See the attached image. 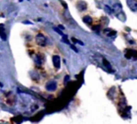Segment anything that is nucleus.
<instances>
[{"label":"nucleus","mask_w":137,"mask_h":124,"mask_svg":"<svg viewBox=\"0 0 137 124\" xmlns=\"http://www.w3.org/2000/svg\"><path fill=\"white\" fill-rule=\"evenodd\" d=\"M36 41L37 43L39 46L45 47L47 45V38L46 37L42 35V34H37V37H36Z\"/></svg>","instance_id":"f257e3e1"},{"label":"nucleus","mask_w":137,"mask_h":124,"mask_svg":"<svg viewBox=\"0 0 137 124\" xmlns=\"http://www.w3.org/2000/svg\"><path fill=\"white\" fill-rule=\"evenodd\" d=\"M127 5L132 11L137 10V0H127Z\"/></svg>","instance_id":"f03ea898"},{"label":"nucleus","mask_w":137,"mask_h":124,"mask_svg":"<svg viewBox=\"0 0 137 124\" xmlns=\"http://www.w3.org/2000/svg\"><path fill=\"white\" fill-rule=\"evenodd\" d=\"M52 63H53V65L55 66L56 69L60 68V64H61V58L60 56L58 55H54L52 57Z\"/></svg>","instance_id":"7ed1b4c3"},{"label":"nucleus","mask_w":137,"mask_h":124,"mask_svg":"<svg viewBox=\"0 0 137 124\" xmlns=\"http://www.w3.org/2000/svg\"><path fill=\"white\" fill-rule=\"evenodd\" d=\"M46 89L49 92H54L57 89V83L55 81H50L46 85Z\"/></svg>","instance_id":"20e7f679"},{"label":"nucleus","mask_w":137,"mask_h":124,"mask_svg":"<svg viewBox=\"0 0 137 124\" xmlns=\"http://www.w3.org/2000/svg\"><path fill=\"white\" fill-rule=\"evenodd\" d=\"M77 8L80 11H83V10H86L87 9V4H86L84 1H79L78 4H77Z\"/></svg>","instance_id":"39448f33"},{"label":"nucleus","mask_w":137,"mask_h":124,"mask_svg":"<svg viewBox=\"0 0 137 124\" xmlns=\"http://www.w3.org/2000/svg\"><path fill=\"white\" fill-rule=\"evenodd\" d=\"M0 37H1V38L4 41L7 40V35H6V32L5 30H4V26L3 25H0Z\"/></svg>","instance_id":"423d86ee"},{"label":"nucleus","mask_w":137,"mask_h":124,"mask_svg":"<svg viewBox=\"0 0 137 124\" xmlns=\"http://www.w3.org/2000/svg\"><path fill=\"white\" fill-rule=\"evenodd\" d=\"M104 34H106L108 37H114L117 35L116 31H114L112 29H105V30H104Z\"/></svg>","instance_id":"0eeeda50"},{"label":"nucleus","mask_w":137,"mask_h":124,"mask_svg":"<svg viewBox=\"0 0 137 124\" xmlns=\"http://www.w3.org/2000/svg\"><path fill=\"white\" fill-rule=\"evenodd\" d=\"M83 22L85 23L90 24V23H92V19H91L90 16H84V17H83Z\"/></svg>","instance_id":"6e6552de"},{"label":"nucleus","mask_w":137,"mask_h":124,"mask_svg":"<svg viewBox=\"0 0 137 124\" xmlns=\"http://www.w3.org/2000/svg\"><path fill=\"white\" fill-rule=\"evenodd\" d=\"M104 10L109 14H111L112 12H113V9H111V8H109L108 6H104Z\"/></svg>","instance_id":"1a4fd4ad"},{"label":"nucleus","mask_w":137,"mask_h":124,"mask_svg":"<svg viewBox=\"0 0 137 124\" xmlns=\"http://www.w3.org/2000/svg\"><path fill=\"white\" fill-rule=\"evenodd\" d=\"M53 30H54V31H56V32L58 33L59 35H61V36H63V33L62 32L61 30L59 29V28H57V27H53Z\"/></svg>","instance_id":"9d476101"},{"label":"nucleus","mask_w":137,"mask_h":124,"mask_svg":"<svg viewBox=\"0 0 137 124\" xmlns=\"http://www.w3.org/2000/svg\"><path fill=\"white\" fill-rule=\"evenodd\" d=\"M70 47H71V49H72V50H74V51H76V52H77V49H76V48H75V47L73 46V45H71V46H70Z\"/></svg>","instance_id":"9b49d317"},{"label":"nucleus","mask_w":137,"mask_h":124,"mask_svg":"<svg viewBox=\"0 0 137 124\" xmlns=\"http://www.w3.org/2000/svg\"><path fill=\"white\" fill-rule=\"evenodd\" d=\"M62 41L65 42V43H67V44H69V41H68L67 39H65V37H63V38H62Z\"/></svg>","instance_id":"f8f14e48"},{"label":"nucleus","mask_w":137,"mask_h":124,"mask_svg":"<svg viewBox=\"0 0 137 124\" xmlns=\"http://www.w3.org/2000/svg\"><path fill=\"white\" fill-rule=\"evenodd\" d=\"M24 23H25V24H32V23H31V22H28V21H24Z\"/></svg>","instance_id":"ddd939ff"},{"label":"nucleus","mask_w":137,"mask_h":124,"mask_svg":"<svg viewBox=\"0 0 137 124\" xmlns=\"http://www.w3.org/2000/svg\"><path fill=\"white\" fill-rule=\"evenodd\" d=\"M61 2H62V6L64 7V9H67V6H66L65 3H64V2H62V1H61Z\"/></svg>","instance_id":"4468645a"},{"label":"nucleus","mask_w":137,"mask_h":124,"mask_svg":"<svg viewBox=\"0 0 137 124\" xmlns=\"http://www.w3.org/2000/svg\"><path fill=\"white\" fill-rule=\"evenodd\" d=\"M59 29H62V30H63V29H64V27H63L62 25H59Z\"/></svg>","instance_id":"2eb2a0df"},{"label":"nucleus","mask_w":137,"mask_h":124,"mask_svg":"<svg viewBox=\"0 0 137 124\" xmlns=\"http://www.w3.org/2000/svg\"><path fill=\"white\" fill-rule=\"evenodd\" d=\"M68 79H69V77H68V76H66V77H65V79H64V82H66V81H67Z\"/></svg>","instance_id":"dca6fc26"}]
</instances>
